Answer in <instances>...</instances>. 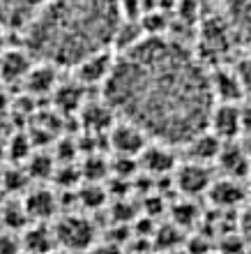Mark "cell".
Wrapping results in <instances>:
<instances>
[{
    "label": "cell",
    "mask_w": 251,
    "mask_h": 254,
    "mask_svg": "<svg viewBox=\"0 0 251 254\" xmlns=\"http://www.w3.org/2000/svg\"><path fill=\"white\" fill-rule=\"evenodd\" d=\"M104 100L122 121L164 146H189L210 129L217 107L203 65L180 42L159 35L120 51Z\"/></svg>",
    "instance_id": "cell-1"
},
{
    "label": "cell",
    "mask_w": 251,
    "mask_h": 254,
    "mask_svg": "<svg viewBox=\"0 0 251 254\" xmlns=\"http://www.w3.org/2000/svg\"><path fill=\"white\" fill-rule=\"evenodd\" d=\"M120 0H49L28 21V51L53 67H79L118 40Z\"/></svg>",
    "instance_id": "cell-2"
},
{
    "label": "cell",
    "mask_w": 251,
    "mask_h": 254,
    "mask_svg": "<svg viewBox=\"0 0 251 254\" xmlns=\"http://www.w3.org/2000/svg\"><path fill=\"white\" fill-rule=\"evenodd\" d=\"M108 134H111V148L120 157H132L134 160V157H141V153L148 148V134L141 132L139 127L127 121L113 125Z\"/></svg>",
    "instance_id": "cell-3"
},
{
    "label": "cell",
    "mask_w": 251,
    "mask_h": 254,
    "mask_svg": "<svg viewBox=\"0 0 251 254\" xmlns=\"http://www.w3.org/2000/svg\"><path fill=\"white\" fill-rule=\"evenodd\" d=\"M212 183L214 181H212L210 169H207V164H201V162H187L175 171V188L187 196L207 194Z\"/></svg>",
    "instance_id": "cell-4"
},
{
    "label": "cell",
    "mask_w": 251,
    "mask_h": 254,
    "mask_svg": "<svg viewBox=\"0 0 251 254\" xmlns=\"http://www.w3.org/2000/svg\"><path fill=\"white\" fill-rule=\"evenodd\" d=\"M95 238L93 224L83 217H65L58 224V241L67 250H86Z\"/></svg>",
    "instance_id": "cell-5"
},
{
    "label": "cell",
    "mask_w": 251,
    "mask_h": 254,
    "mask_svg": "<svg viewBox=\"0 0 251 254\" xmlns=\"http://www.w3.org/2000/svg\"><path fill=\"white\" fill-rule=\"evenodd\" d=\"M210 132L221 141H233L242 129V109L235 104H217L210 121Z\"/></svg>",
    "instance_id": "cell-6"
},
{
    "label": "cell",
    "mask_w": 251,
    "mask_h": 254,
    "mask_svg": "<svg viewBox=\"0 0 251 254\" xmlns=\"http://www.w3.org/2000/svg\"><path fill=\"white\" fill-rule=\"evenodd\" d=\"M207 196H210L212 206L224 208L226 210V208H235L245 201V188L240 185L238 178H228V176H224V178H219V181H214L210 185Z\"/></svg>",
    "instance_id": "cell-7"
},
{
    "label": "cell",
    "mask_w": 251,
    "mask_h": 254,
    "mask_svg": "<svg viewBox=\"0 0 251 254\" xmlns=\"http://www.w3.org/2000/svg\"><path fill=\"white\" fill-rule=\"evenodd\" d=\"M113 65H115V58H111L108 51H101L81 63L76 67V74H79L81 83H106L113 72Z\"/></svg>",
    "instance_id": "cell-8"
},
{
    "label": "cell",
    "mask_w": 251,
    "mask_h": 254,
    "mask_svg": "<svg viewBox=\"0 0 251 254\" xmlns=\"http://www.w3.org/2000/svg\"><path fill=\"white\" fill-rule=\"evenodd\" d=\"M212 93H214V100L217 104H235L238 100H242L245 95V88H242V81L235 72H226V69H219L217 74H212Z\"/></svg>",
    "instance_id": "cell-9"
},
{
    "label": "cell",
    "mask_w": 251,
    "mask_h": 254,
    "mask_svg": "<svg viewBox=\"0 0 251 254\" xmlns=\"http://www.w3.org/2000/svg\"><path fill=\"white\" fill-rule=\"evenodd\" d=\"M49 0H0V23H26Z\"/></svg>",
    "instance_id": "cell-10"
},
{
    "label": "cell",
    "mask_w": 251,
    "mask_h": 254,
    "mask_svg": "<svg viewBox=\"0 0 251 254\" xmlns=\"http://www.w3.org/2000/svg\"><path fill=\"white\" fill-rule=\"evenodd\" d=\"M217 162L228 178H242L249 171L251 160H249V155H247L245 146H238L233 141H224V148H221Z\"/></svg>",
    "instance_id": "cell-11"
},
{
    "label": "cell",
    "mask_w": 251,
    "mask_h": 254,
    "mask_svg": "<svg viewBox=\"0 0 251 254\" xmlns=\"http://www.w3.org/2000/svg\"><path fill=\"white\" fill-rule=\"evenodd\" d=\"M224 7L231 28L245 37L247 44H251V0H224Z\"/></svg>",
    "instance_id": "cell-12"
},
{
    "label": "cell",
    "mask_w": 251,
    "mask_h": 254,
    "mask_svg": "<svg viewBox=\"0 0 251 254\" xmlns=\"http://www.w3.org/2000/svg\"><path fill=\"white\" fill-rule=\"evenodd\" d=\"M141 164L146 171L157 176H166L168 171H173L175 167V160H173L171 150L164 146V143H154V146H148L143 153H141Z\"/></svg>",
    "instance_id": "cell-13"
},
{
    "label": "cell",
    "mask_w": 251,
    "mask_h": 254,
    "mask_svg": "<svg viewBox=\"0 0 251 254\" xmlns=\"http://www.w3.org/2000/svg\"><path fill=\"white\" fill-rule=\"evenodd\" d=\"M221 148H224V141L207 129V132H203L201 136H196V139L189 143V153H192L194 162L205 164V162H210V160H217L219 153H221Z\"/></svg>",
    "instance_id": "cell-14"
},
{
    "label": "cell",
    "mask_w": 251,
    "mask_h": 254,
    "mask_svg": "<svg viewBox=\"0 0 251 254\" xmlns=\"http://www.w3.org/2000/svg\"><path fill=\"white\" fill-rule=\"evenodd\" d=\"M30 74L28 56L21 51H7L0 56V76L5 81H19Z\"/></svg>",
    "instance_id": "cell-15"
},
{
    "label": "cell",
    "mask_w": 251,
    "mask_h": 254,
    "mask_svg": "<svg viewBox=\"0 0 251 254\" xmlns=\"http://www.w3.org/2000/svg\"><path fill=\"white\" fill-rule=\"evenodd\" d=\"M55 79H58V74H55L53 65L42 63L40 67L30 69V74L26 76L28 90L35 95H47V93H51V90H55Z\"/></svg>",
    "instance_id": "cell-16"
},
{
    "label": "cell",
    "mask_w": 251,
    "mask_h": 254,
    "mask_svg": "<svg viewBox=\"0 0 251 254\" xmlns=\"http://www.w3.org/2000/svg\"><path fill=\"white\" fill-rule=\"evenodd\" d=\"M113 116H115V111H113L106 102L104 104H90V107L83 109V123H86V127L93 129V132H104V129L111 132Z\"/></svg>",
    "instance_id": "cell-17"
},
{
    "label": "cell",
    "mask_w": 251,
    "mask_h": 254,
    "mask_svg": "<svg viewBox=\"0 0 251 254\" xmlns=\"http://www.w3.org/2000/svg\"><path fill=\"white\" fill-rule=\"evenodd\" d=\"M26 213L30 217H37V220H44V217H51L55 213V196L47 190H37L28 196L26 201Z\"/></svg>",
    "instance_id": "cell-18"
},
{
    "label": "cell",
    "mask_w": 251,
    "mask_h": 254,
    "mask_svg": "<svg viewBox=\"0 0 251 254\" xmlns=\"http://www.w3.org/2000/svg\"><path fill=\"white\" fill-rule=\"evenodd\" d=\"M23 243H26L28 254H47L53 248V236L49 234L47 229L35 227L26 234V241Z\"/></svg>",
    "instance_id": "cell-19"
},
{
    "label": "cell",
    "mask_w": 251,
    "mask_h": 254,
    "mask_svg": "<svg viewBox=\"0 0 251 254\" xmlns=\"http://www.w3.org/2000/svg\"><path fill=\"white\" fill-rule=\"evenodd\" d=\"M55 102L62 111H79L81 104H83V90L79 86H72V83L60 86L55 90Z\"/></svg>",
    "instance_id": "cell-20"
},
{
    "label": "cell",
    "mask_w": 251,
    "mask_h": 254,
    "mask_svg": "<svg viewBox=\"0 0 251 254\" xmlns=\"http://www.w3.org/2000/svg\"><path fill=\"white\" fill-rule=\"evenodd\" d=\"M28 174L33 178H49L53 174V160L49 155H35L28 164Z\"/></svg>",
    "instance_id": "cell-21"
},
{
    "label": "cell",
    "mask_w": 251,
    "mask_h": 254,
    "mask_svg": "<svg viewBox=\"0 0 251 254\" xmlns=\"http://www.w3.org/2000/svg\"><path fill=\"white\" fill-rule=\"evenodd\" d=\"M83 174H86L88 181H100L108 174V164H106L101 157H90L86 162V167H83Z\"/></svg>",
    "instance_id": "cell-22"
},
{
    "label": "cell",
    "mask_w": 251,
    "mask_h": 254,
    "mask_svg": "<svg viewBox=\"0 0 251 254\" xmlns=\"http://www.w3.org/2000/svg\"><path fill=\"white\" fill-rule=\"evenodd\" d=\"M104 196H106L104 190L97 188V185H90V188L83 190V196H81V201H83L86 206L95 208V206H101V203H104Z\"/></svg>",
    "instance_id": "cell-23"
},
{
    "label": "cell",
    "mask_w": 251,
    "mask_h": 254,
    "mask_svg": "<svg viewBox=\"0 0 251 254\" xmlns=\"http://www.w3.org/2000/svg\"><path fill=\"white\" fill-rule=\"evenodd\" d=\"M173 215H175V224H192L196 220V208L192 203H180L175 206Z\"/></svg>",
    "instance_id": "cell-24"
},
{
    "label": "cell",
    "mask_w": 251,
    "mask_h": 254,
    "mask_svg": "<svg viewBox=\"0 0 251 254\" xmlns=\"http://www.w3.org/2000/svg\"><path fill=\"white\" fill-rule=\"evenodd\" d=\"M235 74H238L240 81H242L245 93H251V56H249V58H245V61L238 63V69H235Z\"/></svg>",
    "instance_id": "cell-25"
},
{
    "label": "cell",
    "mask_w": 251,
    "mask_h": 254,
    "mask_svg": "<svg viewBox=\"0 0 251 254\" xmlns=\"http://www.w3.org/2000/svg\"><path fill=\"white\" fill-rule=\"evenodd\" d=\"M0 254H21L19 243L12 236H0Z\"/></svg>",
    "instance_id": "cell-26"
},
{
    "label": "cell",
    "mask_w": 251,
    "mask_h": 254,
    "mask_svg": "<svg viewBox=\"0 0 251 254\" xmlns=\"http://www.w3.org/2000/svg\"><path fill=\"white\" fill-rule=\"evenodd\" d=\"M159 234H161V245H164V248H171V245H175V243H178V229L175 227H166V229H161V231H159Z\"/></svg>",
    "instance_id": "cell-27"
},
{
    "label": "cell",
    "mask_w": 251,
    "mask_h": 254,
    "mask_svg": "<svg viewBox=\"0 0 251 254\" xmlns=\"http://www.w3.org/2000/svg\"><path fill=\"white\" fill-rule=\"evenodd\" d=\"M240 227H242V231H245L247 236H251V203L242 210V215H240Z\"/></svg>",
    "instance_id": "cell-28"
},
{
    "label": "cell",
    "mask_w": 251,
    "mask_h": 254,
    "mask_svg": "<svg viewBox=\"0 0 251 254\" xmlns=\"http://www.w3.org/2000/svg\"><path fill=\"white\" fill-rule=\"evenodd\" d=\"M97 254H120V252H118V248L111 243V245H104V248L97 250Z\"/></svg>",
    "instance_id": "cell-29"
},
{
    "label": "cell",
    "mask_w": 251,
    "mask_h": 254,
    "mask_svg": "<svg viewBox=\"0 0 251 254\" xmlns=\"http://www.w3.org/2000/svg\"><path fill=\"white\" fill-rule=\"evenodd\" d=\"M26 254H28V252H26Z\"/></svg>",
    "instance_id": "cell-30"
}]
</instances>
